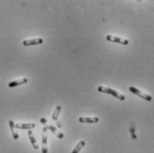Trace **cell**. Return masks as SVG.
Segmentation results:
<instances>
[{
  "label": "cell",
  "instance_id": "cell-1",
  "mask_svg": "<svg viewBox=\"0 0 154 153\" xmlns=\"http://www.w3.org/2000/svg\"><path fill=\"white\" fill-rule=\"evenodd\" d=\"M97 90L98 92L100 93H103V94H111L112 96H114L115 98L120 100V101H124L126 99L125 95H123L122 94L117 92L116 90H113L112 88H110V87H104V86H98L97 87Z\"/></svg>",
  "mask_w": 154,
  "mask_h": 153
},
{
  "label": "cell",
  "instance_id": "cell-12",
  "mask_svg": "<svg viewBox=\"0 0 154 153\" xmlns=\"http://www.w3.org/2000/svg\"><path fill=\"white\" fill-rule=\"evenodd\" d=\"M61 111H62V106H60V105L56 106V108H55V110H54V113L52 115L53 120H54V121L58 120V117H59V115L61 113Z\"/></svg>",
  "mask_w": 154,
  "mask_h": 153
},
{
  "label": "cell",
  "instance_id": "cell-11",
  "mask_svg": "<svg viewBox=\"0 0 154 153\" xmlns=\"http://www.w3.org/2000/svg\"><path fill=\"white\" fill-rule=\"evenodd\" d=\"M8 124H9V127H10V129H11V132H12V138H13L14 140H18V138H19V135H18V134L15 132V130H14V128H15V124L13 123V121H12V120H9Z\"/></svg>",
  "mask_w": 154,
  "mask_h": 153
},
{
  "label": "cell",
  "instance_id": "cell-14",
  "mask_svg": "<svg viewBox=\"0 0 154 153\" xmlns=\"http://www.w3.org/2000/svg\"><path fill=\"white\" fill-rule=\"evenodd\" d=\"M130 133H131V136L133 140L136 139V127L134 123H131L130 125Z\"/></svg>",
  "mask_w": 154,
  "mask_h": 153
},
{
  "label": "cell",
  "instance_id": "cell-13",
  "mask_svg": "<svg viewBox=\"0 0 154 153\" xmlns=\"http://www.w3.org/2000/svg\"><path fill=\"white\" fill-rule=\"evenodd\" d=\"M86 145V143L84 142V141H80L76 146H75V148L73 149V151H72V153H78L80 152V150L82 149V148H84V146Z\"/></svg>",
  "mask_w": 154,
  "mask_h": 153
},
{
  "label": "cell",
  "instance_id": "cell-7",
  "mask_svg": "<svg viewBox=\"0 0 154 153\" xmlns=\"http://www.w3.org/2000/svg\"><path fill=\"white\" fill-rule=\"evenodd\" d=\"M46 127V128L48 129V130H50L54 135H56L59 139H62L63 138V134L62 133V132H60V131H58V129L54 127V126H53V125H47V126H45Z\"/></svg>",
  "mask_w": 154,
  "mask_h": 153
},
{
  "label": "cell",
  "instance_id": "cell-16",
  "mask_svg": "<svg viewBox=\"0 0 154 153\" xmlns=\"http://www.w3.org/2000/svg\"><path fill=\"white\" fill-rule=\"evenodd\" d=\"M56 124H57V127H58L59 128H62V124H61V122H60L59 120L56 121Z\"/></svg>",
  "mask_w": 154,
  "mask_h": 153
},
{
  "label": "cell",
  "instance_id": "cell-4",
  "mask_svg": "<svg viewBox=\"0 0 154 153\" xmlns=\"http://www.w3.org/2000/svg\"><path fill=\"white\" fill-rule=\"evenodd\" d=\"M46 127H45L43 128V133H42V152L47 153L48 152V149H47V135H46Z\"/></svg>",
  "mask_w": 154,
  "mask_h": 153
},
{
  "label": "cell",
  "instance_id": "cell-15",
  "mask_svg": "<svg viewBox=\"0 0 154 153\" xmlns=\"http://www.w3.org/2000/svg\"><path fill=\"white\" fill-rule=\"evenodd\" d=\"M40 122L43 124V125H45V126H47V120L45 119V118H42L41 119H40Z\"/></svg>",
  "mask_w": 154,
  "mask_h": 153
},
{
  "label": "cell",
  "instance_id": "cell-2",
  "mask_svg": "<svg viewBox=\"0 0 154 153\" xmlns=\"http://www.w3.org/2000/svg\"><path fill=\"white\" fill-rule=\"evenodd\" d=\"M129 91H130L131 93H133L134 94H136V95H137V96L143 98L144 100H145V101H147V102H151V101L153 100L152 95H150V94H145V93L142 92L141 90H139V89H137V88H136V87H134V86H130V87H129Z\"/></svg>",
  "mask_w": 154,
  "mask_h": 153
},
{
  "label": "cell",
  "instance_id": "cell-3",
  "mask_svg": "<svg viewBox=\"0 0 154 153\" xmlns=\"http://www.w3.org/2000/svg\"><path fill=\"white\" fill-rule=\"evenodd\" d=\"M106 39L110 42H113V43H118L123 45H128V40L126 38H121L120 37H116V36H112V35H107L106 36Z\"/></svg>",
  "mask_w": 154,
  "mask_h": 153
},
{
  "label": "cell",
  "instance_id": "cell-9",
  "mask_svg": "<svg viewBox=\"0 0 154 153\" xmlns=\"http://www.w3.org/2000/svg\"><path fill=\"white\" fill-rule=\"evenodd\" d=\"M27 82H28V79H27V78H21V79H19V80L11 81V82L8 84V86L11 87V88H12V87L18 86H21V85L26 84Z\"/></svg>",
  "mask_w": 154,
  "mask_h": 153
},
{
  "label": "cell",
  "instance_id": "cell-8",
  "mask_svg": "<svg viewBox=\"0 0 154 153\" xmlns=\"http://www.w3.org/2000/svg\"><path fill=\"white\" fill-rule=\"evenodd\" d=\"M35 124L32 123H26V124H15V128L17 129H27L31 130L35 127Z\"/></svg>",
  "mask_w": 154,
  "mask_h": 153
},
{
  "label": "cell",
  "instance_id": "cell-10",
  "mask_svg": "<svg viewBox=\"0 0 154 153\" xmlns=\"http://www.w3.org/2000/svg\"><path fill=\"white\" fill-rule=\"evenodd\" d=\"M28 135H29V141H30V143H31L32 147H33L35 150H37V149H38V145H37V141H36V139H35V136H34L32 131L29 130V131H28Z\"/></svg>",
  "mask_w": 154,
  "mask_h": 153
},
{
  "label": "cell",
  "instance_id": "cell-5",
  "mask_svg": "<svg viewBox=\"0 0 154 153\" xmlns=\"http://www.w3.org/2000/svg\"><path fill=\"white\" fill-rule=\"evenodd\" d=\"M43 43V38H32V39H28V40H24L22 42L23 45L25 46H29V45H40Z\"/></svg>",
  "mask_w": 154,
  "mask_h": 153
},
{
  "label": "cell",
  "instance_id": "cell-6",
  "mask_svg": "<svg viewBox=\"0 0 154 153\" xmlns=\"http://www.w3.org/2000/svg\"><path fill=\"white\" fill-rule=\"evenodd\" d=\"M78 121L80 123H87V124H95L99 121V119L97 117H80L78 119Z\"/></svg>",
  "mask_w": 154,
  "mask_h": 153
}]
</instances>
